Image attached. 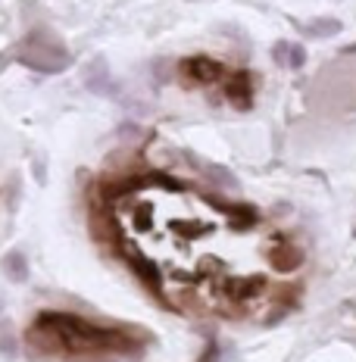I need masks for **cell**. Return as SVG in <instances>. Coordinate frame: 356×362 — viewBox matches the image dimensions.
I'll return each mask as SVG.
<instances>
[{
	"mask_svg": "<svg viewBox=\"0 0 356 362\" xmlns=\"http://www.w3.org/2000/svg\"><path fill=\"white\" fill-rule=\"evenodd\" d=\"M28 344L47 356H116L147 344V334L122 328H101L69 313H41L28 331Z\"/></svg>",
	"mask_w": 356,
	"mask_h": 362,
	"instance_id": "1",
	"label": "cell"
},
{
	"mask_svg": "<svg viewBox=\"0 0 356 362\" xmlns=\"http://www.w3.org/2000/svg\"><path fill=\"white\" fill-rule=\"evenodd\" d=\"M19 63L41 75H59L72 66V57L50 28H32L19 44Z\"/></svg>",
	"mask_w": 356,
	"mask_h": 362,
	"instance_id": "2",
	"label": "cell"
},
{
	"mask_svg": "<svg viewBox=\"0 0 356 362\" xmlns=\"http://www.w3.org/2000/svg\"><path fill=\"white\" fill-rule=\"evenodd\" d=\"M263 256H269V266L275 272H297L303 266V259H306V256H303V247H297L285 235H269L266 253Z\"/></svg>",
	"mask_w": 356,
	"mask_h": 362,
	"instance_id": "3",
	"label": "cell"
},
{
	"mask_svg": "<svg viewBox=\"0 0 356 362\" xmlns=\"http://www.w3.org/2000/svg\"><path fill=\"white\" fill-rule=\"evenodd\" d=\"M178 72L194 85H213V81L225 78V66L213 57H188L178 63Z\"/></svg>",
	"mask_w": 356,
	"mask_h": 362,
	"instance_id": "4",
	"label": "cell"
},
{
	"mask_svg": "<svg viewBox=\"0 0 356 362\" xmlns=\"http://www.w3.org/2000/svg\"><path fill=\"white\" fill-rule=\"evenodd\" d=\"M225 97H229L238 110H250L253 107V75L250 72L229 75V81H225Z\"/></svg>",
	"mask_w": 356,
	"mask_h": 362,
	"instance_id": "5",
	"label": "cell"
},
{
	"mask_svg": "<svg viewBox=\"0 0 356 362\" xmlns=\"http://www.w3.org/2000/svg\"><path fill=\"white\" fill-rule=\"evenodd\" d=\"M272 57H275V63L285 66V69H303V63H306V47H303V44H291V41H275L272 44Z\"/></svg>",
	"mask_w": 356,
	"mask_h": 362,
	"instance_id": "6",
	"label": "cell"
},
{
	"mask_svg": "<svg viewBox=\"0 0 356 362\" xmlns=\"http://www.w3.org/2000/svg\"><path fill=\"white\" fill-rule=\"evenodd\" d=\"M0 266H4V275L10 278V281H16V284L28 278V256L22 250H10L4 256V262H0Z\"/></svg>",
	"mask_w": 356,
	"mask_h": 362,
	"instance_id": "7",
	"label": "cell"
},
{
	"mask_svg": "<svg viewBox=\"0 0 356 362\" xmlns=\"http://www.w3.org/2000/svg\"><path fill=\"white\" fill-rule=\"evenodd\" d=\"M300 28L306 37H335L338 32H344L340 19H335V16H319V19L306 22V25H300Z\"/></svg>",
	"mask_w": 356,
	"mask_h": 362,
	"instance_id": "8",
	"label": "cell"
},
{
	"mask_svg": "<svg viewBox=\"0 0 356 362\" xmlns=\"http://www.w3.org/2000/svg\"><path fill=\"white\" fill-rule=\"evenodd\" d=\"M197 169H200V175L207 178V181H213V185L238 187V175H234L231 169H225V165H216V163H197Z\"/></svg>",
	"mask_w": 356,
	"mask_h": 362,
	"instance_id": "9",
	"label": "cell"
},
{
	"mask_svg": "<svg viewBox=\"0 0 356 362\" xmlns=\"http://www.w3.org/2000/svg\"><path fill=\"white\" fill-rule=\"evenodd\" d=\"M16 350H19V346H16V334L10 331V325H4V331H0V353H4L6 359H13V356H16Z\"/></svg>",
	"mask_w": 356,
	"mask_h": 362,
	"instance_id": "10",
	"label": "cell"
},
{
	"mask_svg": "<svg viewBox=\"0 0 356 362\" xmlns=\"http://www.w3.org/2000/svg\"><path fill=\"white\" fill-rule=\"evenodd\" d=\"M353 54H356V44H350V47L340 50V57H353Z\"/></svg>",
	"mask_w": 356,
	"mask_h": 362,
	"instance_id": "11",
	"label": "cell"
},
{
	"mask_svg": "<svg viewBox=\"0 0 356 362\" xmlns=\"http://www.w3.org/2000/svg\"><path fill=\"white\" fill-rule=\"evenodd\" d=\"M200 362H213V353H207V359H200Z\"/></svg>",
	"mask_w": 356,
	"mask_h": 362,
	"instance_id": "12",
	"label": "cell"
},
{
	"mask_svg": "<svg viewBox=\"0 0 356 362\" xmlns=\"http://www.w3.org/2000/svg\"><path fill=\"white\" fill-rule=\"evenodd\" d=\"M353 238H356V231H353Z\"/></svg>",
	"mask_w": 356,
	"mask_h": 362,
	"instance_id": "13",
	"label": "cell"
},
{
	"mask_svg": "<svg viewBox=\"0 0 356 362\" xmlns=\"http://www.w3.org/2000/svg\"><path fill=\"white\" fill-rule=\"evenodd\" d=\"M0 306H4V303H0Z\"/></svg>",
	"mask_w": 356,
	"mask_h": 362,
	"instance_id": "14",
	"label": "cell"
}]
</instances>
